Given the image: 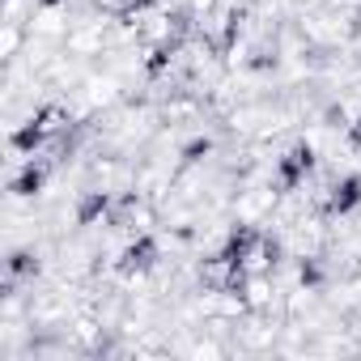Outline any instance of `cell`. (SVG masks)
<instances>
[{"label":"cell","mask_w":361,"mask_h":361,"mask_svg":"<svg viewBox=\"0 0 361 361\" xmlns=\"http://www.w3.org/2000/svg\"><path fill=\"white\" fill-rule=\"evenodd\" d=\"M344 132H348V145H353V149H361V115H357V119H348V128H344Z\"/></svg>","instance_id":"obj_11"},{"label":"cell","mask_w":361,"mask_h":361,"mask_svg":"<svg viewBox=\"0 0 361 361\" xmlns=\"http://www.w3.org/2000/svg\"><path fill=\"white\" fill-rule=\"evenodd\" d=\"M43 272V259H39V251L35 247H13L9 255H5V285H26V281H35Z\"/></svg>","instance_id":"obj_7"},{"label":"cell","mask_w":361,"mask_h":361,"mask_svg":"<svg viewBox=\"0 0 361 361\" xmlns=\"http://www.w3.org/2000/svg\"><path fill=\"white\" fill-rule=\"evenodd\" d=\"M259 238H264V230H259L255 221H238V226L226 230L217 255H226V259H234V264H251V255L259 251Z\"/></svg>","instance_id":"obj_3"},{"label":"cell","mask_w":361,"mask_h":361,"mask_svg":"<svg viewBox=\"0 0 361 361\" xmlns=\"http://www.w3.org/2000/svg\"><path fill=\"white\" fill-rule=\"evenodd\" d=\"M47 145H51V136H47V128H43L35 115H30L22 128H13V136H9V149H13V153H22V157H35V153H39V149H47Z\"/></svg>","instance_id":"obj_8"},{"label":"cell","mask_w":361,"mask_h":361,"mask_svg":"<svg viewBox=\"0 0 361 361\" xmlns=\"http://www.w3.org/2000/svg\"><path fill=\"white\" fill-rule=\"evenodd\" d=\"M213 153H217V136L200 132V136L183 140V149H178V161H183V170H192V166H204Z\"/></svg>","instance_id":"obj_9"},{"label":"cell","mask_w":361,"mask_h":361,"mask_svg":"<svg viewBox=\"0 0 361 361\" xmlns=\"http://www.w3.org/2000/svg\"><path fill=\"white\" fill-rule=\"evenodd\" d=\"M323 209H327V217H348L353 209H361V170H348L336 178Z\"/></svg>","instance_id":"obj_6"},{"label":"cell","mask_w":361,"mask_h":361,"mask_svg":"<svg viewBox=\"0 0 361 361\" xmlns=\"http://www.w3.org/2000/svg\"><path fill=\"white\" fill-rule=\"evenodd\" d=\"M157 259H161V243H157V234H153V230H140V234H132V243L119 251L115 272H119L123 281H136V276H149V272L157 268Z\"/></svg>","instance_id":"obj_2"},{"label":"cell","mask_w":361,"mask_h":361,"mask_svg":"<svg viewBox=\"0 0 361 361\" xmlns=\"http://www.w3.org/2000/svg\"><path fill=\"white\" fill-rule=\"evenodd\" d=\"M111 213H115V192H106V188H90V192L77 196L73 221H77L81 230H90V226H98V221H111Z\"/></svg>","instance_id":"obj_5"},{"label":"cell","mask_w":361,"mask_h":361,"mask_svg":"<svg viewBox=\"0 0 361 361\" xmlns=\"http://www.w3.org/2000/svg\"><path fill=\"white\" fill-rule=\"evenodd\" d=\"M47 5H64V0H47Z\"/></svg>","instance_id":"obj_12"},{"label":"cell","mask_w":361,"mask_h":361,"mask_svg":"<svg viewBox=\"0 0 361 361\" xmlns=\"http://www.w3.org/2000/svg\"><path fill=\"white\" fill-rule=\"evenodd\" d=\"M327 281H331V276H327V268H323L319 255H298V285H302L306 293H319Z\"/></svg>","instance_id":"obj_10"},{"label":"cell","mask_w":361,"mask_h":361,"mask_svg":"<svg viewBox=\"0 0 361 361\" xmlns=\"http://www.w3.org/2000/svg\"><path fill=\"white\" fill-rule=\"evenodd\" d=\"M314 166H319V153H314V145L310 140H293L281 157H276V192H298L306 178L314 174Z\"/></svg>","instance_id":"obj_1"},{"label":"cell","mask_w":361,"mask_h":361,"mask_svg":"<svg viewBox=\"0 0 361 361\" xmlns=\"http://www.w3.org/2000/svg\"><path fill=\"white\" fill-rule=\"evenodd\" d=\"M47 178H51V161L35 153V157H26V161H22V170L9 178V192H13L18 200H35V196L47 188Z\"/></svg>","instance_id":"obj_4"}]
</instances>
